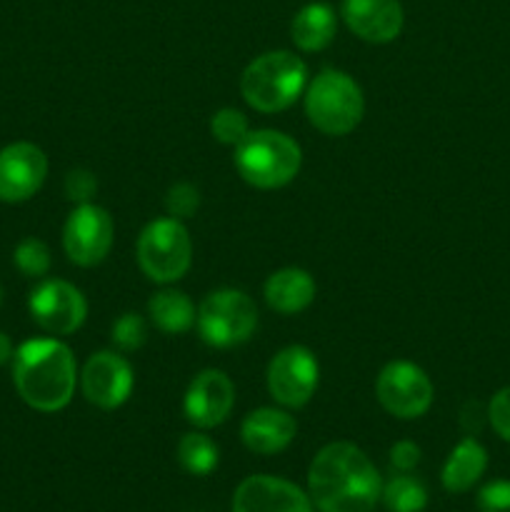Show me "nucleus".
Returning a JSON list of instances; mask_svg holds the SVG:
<instances>
[{
    "instance_id": "f257e3e1",
    "label": "nucleus",
    "mask_w": 510,
    "mask_h": 512,
    "mask_svg": "<svg viewBox=\"0 0 510 512\" xmlns=\"http://www.w3.org/2000/svg\"><path fill=\"white\" fill-rule=\"evenodd\" d=\"M383 478L373 460L353 443H330L308 468V495L320 512H373Z\"/></svg>"
},
{
    "instance_id": "f03ea898",
    "label": "nucleus",
    "mask_w": 510,
    "mask_h": 512,
    "mask_svg": "<svg viewBox=\"0 0 510 512\" xmlns=\"http://www.w3.org/2000/svg\"><path fill=\"white\" fill-rule=\"evenodd\" d=\"M13 385L20 400L38 413H60L78 385L73 350L58 338L28 340L13 355Z\"/></svg>"
},
{
    "instance_id": "7ed1b4c3",
    "label": "nucleus",
    "mask_w": 510,
    "mask_h": 512,
    "mask_svg": "<svg viewBox=\"0 0 510 512\" xmlns=\"http://www.w3.org/2000/svg\"><path fill=\"white\" fill-rule=\"evenodd\" d=\"M308 68L303 58L290 50H270L250 60L240 75V95L263 115L283 113L303 95Z\"/></svg>"
},
{
    "instance_id": "20e7f679",
    "label": "nucleus",
    "mask_w": 510,
    "mask_h": 512,
    "mask_svg": "<svg viewBox=\"0 0 510 512\" xmlns=\"http://www.w3.org/2000/svg\"><path fill=\"white\" fill-rule=\"evenodd\" d=\"M235 170L258 190H278L293 183L303 165V150L280 130H250L233 155Z\"/></svg>"
},
{
    "instance_id": "39448f33",
    "label": "nucleus",
    "mask_w": 510,
    "mask_h": 512,
    "mask_svg": "<svg viewBox=\"0 0 510 512\" xmlns=\"http://www.w3.org/2000/svg\"><path fill=\"white\" fill-rule=\"evenodd\" d=\"M305 115L310 125L330 138L353 133L365 115L360 85L343 70H323L305 88Z\"/></svg>"
},
{
    "instance_id": "423d86ee",
    "label": "nucleus",
    "mask_w": 510,
    "mask_h": 512,
    "mask_svg": "<svg viewBox=\"0 0 510 512\" xmlns=\"http://www.w3.org/2000/svg\"><path fill=\"white\" fill-rule=\"evenodd\" d=\"M135 258L148 280L158 285H170L183 278L193 263V240L183 220L170 215L155 218L140 230Z\"/></svg>"
},
{
    "instance_id": "0eeeda50",
    "label": "nucleus",
    "mask_w": 510,
    "mask_h": 512,
    "mask_svg": "<svg viewBox=\"0 0 510 512\" xmlns=\"http://www.w3.org/2000/svg\"><path fill=\"white\" fill-rule=\"evenodd\" d=\"M198 333L210 348H235L253 338L258 328V308L248 293L235 288L213 290L198 305Z\"/></svg>"
},
{
    "instance_id": "6e6552de",
    "label": "nucleus",
    "mask_w": 510,
    "mask_h": 512,
    "mask_svg": "<svg viewBox=\"0 0 510 512\" xmlns=\"http://www.w3.org/2000/svg\"><path fill=\"white\" fill-rule=\"evenodd\" d=\"M375 398L393 418L418 420L433 405L435 390L420 365L410 360H390L375 380Z\"/></svg>"
},
{
    "instance_id": "1a4fd4ad",
    "label": "nucleus",
    "mask_w": 510,
    "mask_h": 512,
    "mask_svg": "<svg viewBox=\"0 0 510 512\" xmlns=\"http://www.w3.org/2000/svg\"><path fill=\"white\" fill-rule=\"evenodd\" d=\"M268 393L280 408L298 410L313 400L320 383V365L305 345H288L273 355L265 373Z\"/></svg>"
},
{
    "instance_id": "9d476101",
    "label": "nucleus",
    "mask_w": 510,
    "mask_h": 512,
    "mask_svg": "<svg viewBox=\"0 0 510 512\" xmlns=\"http://www.w3.org/2000/svg\"><path fill=\"white\" fill-rule=\"evenodd\" d=\"M115 240L113 215L95 203L75 205L63 225V250L78 268H95L108 258Z\"/></svg>"
},
{
    "instance_id": "9b49d317",
    "label": "nucleus",
    "mask_w": 510,
    "mask_h": 512,
    "mask_svg": "<svg viewBox=\"0 0 510 512\" xmlns=\"http://www.w3.org/2000/svg\"><path fill=\"white\" fill-rule=\"evenodd\" d=\"M28 310L35 325L48 335H73L88 318V300L65 280H43L28 298Z\"/></svg>"
},
{
    "instance_id": "f8f14e48",
    "label": "nucleus",
    "mask_w": 510,
    "mask_h": 512,
    "mask_svg": "<svg viewBox=\"0 0 510 512\" xmlns=\"http://www.w3.org/2000/svg\"><path fill=\"white\" fill-rule=\"evenodd\" d=\"M133 365L115 350H100L88 358L80 373V390L85 400L100 410H118L133 393Z\"/></svg>"
},
{
    "instance_id": "ddd939ff",
    "label": "nucleus",
    "mask_w": 510,
    "mask_h": 512,
    "mask_svg": "<svg viewBox=\"0 0 510 512\" xmlns=\"http://www.w3.org/2000/svg\"><path fill=\"white\" fill-rule=\"evenodd\" d=\"M48 178V155L28 140H18L0 150V200L25 203L43 188Z\"/></svg>"
},
{
    "instance_id": "4468645a",
    "label": "nucleus",
    "mask_w": 510,
    "mask_h": 512,
    "mask_svg": "<svg viewBox=\"0 0 510 512\" xmlns=\"http://www.w3.org/2000/svg\"><path fill=\"white\" fill-rule=\"evenodd\" d=\"M235 405V385L223 370L208 368L190 380L183 398V413L198 430L218 428Z\"/></svg>"
},
{
    "instance_id": "2eb2a0df",
    "label": "nucleus",
    "mask_w": 510,
    "mask_h": 512,
    "mask_svg": "<svg viewBox=\"0 0 510 512\" xmlns=\"http://www.w3.org/2000/svg\"><path fill=\"white\" fill-rule=\"evenodd\" d=\"M233 512H313V503L290 480L250 475L235 488Z\"/></svg>"
},
{
    "instance_id": "dca6fc26",
    "label": "nucleus",
    "mask_w": 510,
    "mask_h": 512,
    "mask_svg": "<svg viewBox=\"0 0 510 512\" xmlns=\"http://www.w3.org/2000/svg\"><path fill=\"white\" fill-rule=\"evenodd\" d=\"M340 15L350 33L373 45L393 43L405 23L400 0H343Z\"/></svg>"
},
{
    "instance_id": "f3484780",
    "label": "nucleus",
    "mask_w": 510,
    "mask_h": 512,
    "mask_svg": "<svg viewBox=\"0 0 510 512\" xmlns=\"http://www.w3.org/2000/svg\"><path fill=\"white\" fill-rule=\"evenodd\" d=\"M298 435V423L283 408L250 410L240 423V440L255 455H278Z\"/></svg>"
},
{
    "instance_id": "a211bd4d",
    "label": "nucleus",
    "mask_w": 510,
    "mask_h": 512,
    "mask_svg": "<svg viewBox=\"0 0 510 512\" xmlns=\"http://www.w3.org/2000/svg\"><path fill=\"white\" fill-rule=\"evenodd\" d=\"M318 285L303 268H280L265 280L263 295L270 310L280 315H298L313 305Z\"/></svg>"
},
{
    "instance_id": "6ab92c4d",
    "label": "nucleus",
    "mask_w": 510,
    "mask_h": 512,
    "mask_svg": "<svg viewBox=\"0 0 510 512\" xmlns=\"http://www.w3.org/2000/svg\"><path fill=\"white\" fill-rule=\"evenodd\" d=\"M485 468H488V450L473 438L465 435L453 450H450L448 460L440 473V483L448 493H468L480 478H483Z\"/></svg>"
},
{
    "instance_id": "aec40b11",
    "label": "nucleus",
    "mask_w": 510,
    "mask_h": 512,
    "mask_svg": "<svg viewBox=\"0 0 510 512\" xmlns=\"http://www.w3.org/2000/svg\"><path fill=\"white\" fill-rule=\"evenodd\" d=\"M338 33V18L328 3H308L290 23V38L303 53H320Z\"/></svg>"
},
{
    "instance_id": "412c9836",
    "label": "nucleus",
    "mask_w": 510,
    "mask_h": 512,
    "mask_svg": "<svg viewBox=\"0 0 510 512\" xmlns=\"http://www.w3.org/2000/svg\"><path fill=\"white\" fill-rule=\"evenodd\" d=\"M148 318L160 333L183 335L195 325L198 308L183 290L163 288L148 300Z\"/></svg>"
},
{
    "instance_id": "4be33fe9",
    "label": "nucleus",
    "mask_w": 510,
    "mask_h": 512,
    "mask_svg": "<svg viewBox=\"0 0 510 512\" xmlns=\"http://www.w3.org/2000/svg\"><path fill=\"white\" fill-rule=\"evenodd\" d=\"M218 460V445H215L213 438L200 433V430L185 433L183 438L178 440V463L185 473L195 475V478H205V475H210L218 468Z\"/></svg>"
},
{
    "instance_id": "5701e85b",
    "label": "nucleus",
    "mask_w": 510,
    "mask_h": 512,
    "mask_svg": "<svg viewBox=\"0 0 510 512\" xmlns=\"http://www.w3.org/2000/svg\"><path fill=\"white\" fill-rule=\"evenodd\" d=\"M380 500L388 512H423L428 505V488L423 485V480L400 473L383 483Z\"/></svg>"
},
{
    "instance_id": "b1692460",
    "label": "nucleus",
    "mask_w": 510,
    "mask_h": 512,
    "mask_svg": "<svg viewBox=\"0 0 510 512\" xmlns=\"http://www.w3.org/2000/svg\"><path fill=\"white\" fill-rule=\"evenodd\" d=\"M13 263L25 278H45L53 265L50 248L40 238H23L15 245Z\"/></svg>"
},
{
    "instance_id": "393cba45",
    "label": "nucleus",
    "mask_w": 510,
    "mask_h": 512,
    "mask_svg": "<svg viewBox=\"0 0 510 512\" xmlns=\"http://www.w3.org/2000/svg\"><path fill=\"white\" fill-rule=\"evenodd\" d=\"M210 133L218 143L223 145H238L245 135L250 133L248 115L240 113L238 108H220L218 113L210 118Z\"/></svg>"
},
{
    "instance_id": "a878e982",
    "label": "nucleus",
    "mask_w": 510,
    "mask_h": 512,
    "mask_svg": "<svg viewBox=\"0 0 510 512\" xmlns=\"http://www.w3.org/2000/svg\"><path fill=\"white\" fill-rule=\"evenodd\" d=\"M148 340V320L138 313H123L113 323V343L123 353H135Z\"/></svg>"
},
{
    "instance_id": "bb28decb",
    "label": "nucleus",
    "mask_w": 510,
    "mask_h": 512,
    "mask_svg": "<svg viewBox=\"0 0 510 512\" xmlns=\"http://www.w3.org/2000/svg\"><path fill=\"white\" fill-rule=\"evenodd\" d=\"M200 190L190 183L170 185L165 193V213L175 220H188L198 213Z\"/></svg>"
},
{
    "instance_id": "cd10ccee",
    "label": "nucleus",
    "mask_w": 510,
    "mask_h": 512,
    "mask_svg": "<svg viewBox=\"0 0 510 512\" xmlns=\"http://www.w3.org/2000/svg\"><path fill=\"white\" fill-rule=\"evenodd\" d=\"M65 195L68 200H73L75 205H83V203H93L95 193H98V180L90 170L85 168H75L65 175Z\"/></svg>"
},
{
    "instance_id": "c85d7f7f",
    "label": "nucleus",
    "mask_w": 510,
    "mask_h": 512,
    "mask_svg": "<svg viewBox=\"0 0 510 512\" xmlns=\"http://www.w3.org/2000/svg\"><path fill=\"white\" fill-rule=\"evenodd\" d=\"M488 423L498 438L510 443V385L500 388L488 403Z\"/></svg>"
},
{
    "instance_id": "c756f323",
    "label": "nucleus",
    "mask_w": 510,
    "mask_h": 512,
    "mask_svg": "<svg viewBox=\"0 0 510 512\" xmlns=\"http://www.w3.org/2000/svg\"><path fill=\"white\" fill-rule=\"evenodd\" d=\"M480 512H510V480H493L478 490Z\"/></svg>"
},
{
    "instance_id": "7c9ffc66",
    "label": "nucleus",
    "mask_w": 510,
    "mask_h": 512,
    "mask_svg": "<svg viewBox=\"0 0 510 512\" xmlns=\"http://www.w3.org/2000/svg\"><path fill=\"white\" fill-rule=\"evenodd\" d=\"M420 463V448L413 440H398V443L390 448V465L398 473H410L415 470V465Z\"/></svg>"
},
{
    "instance_id": "2f4dec72",
    "label": "nucleus",
    "mask_w": 510,
    "mask_h": 512,
    "mask_svg": "<svg viewBox=\"0 0 510 512\" xmlns=\"http://www.w3.org/2000/svg\"><path fill=\"white\" fill-rule=\"evenodd\" d=\"M485 418H488V410H480L478 403H468L463 408V415H460V425L465 428V433L475 435L483 428Z\"/></svg>"
},
{
    "instance_id": "473e14b6",
    "label": "nucleus",
    "mask_w": 510,
    "mask_h": 512,
    "mask_svg": "<svg viewBox=\"0 0 510 512\" xmlns=\"http://www.w3.org/2000/svg\"><path fill=\"white\" fill-rule=\"evenodd\" d=\"M15 355L13 350V343H10V338L5 333H0V368H3L5 363H10Z\"/></svg>"
},
{
    "instance_id": "72a5a7b5",
    "label": "nucleus",
    "mask_w": 510,
    "mask_h": 512,
    "mask_svg": "<svg viewBox=\"0 0 510 512\" xmlns=\"http://www.w3.org/2000/svg\"><path fill=\"white\" fill-rule=\"evenodd\" d=\"M0 303H3V288H0Z\"/></svg>"
}]
</instances>
